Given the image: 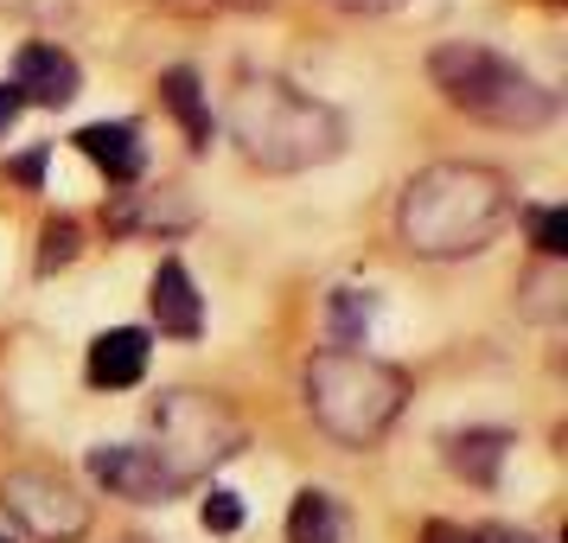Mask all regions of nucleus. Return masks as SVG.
<instances>
[{"label": "nucleus", "mask_w": 568, "mask_h": 543, "mask_svg": "<svg viewBox=\"0 0 568 543\" xmlns=\"http://www.w3.org/2000/svg\"><path fill=\"white\" fill-rule=\"evenodd\" d=\"M517 192L498 167H479V160H440V167H422L409 185H403V205H396V231L415 257H479L491 237L511 224Z\"/></svg>", "instance_id": "f257e3e1"}, {"label": "nucleus", "mask_w": 568, "mask_h": 543, "mask_svg": "<svg viewBox=\"0 0 568 543\" xmlns=\"http://www.w3.org/2000/svg\"><path fill=\"white\" fill-rule=\"evenodd\" d=\"M224 122H231L243 160H256L262 173H307V167L338 160V148H345V122L320 97L282 78H243L231 90Z\"/></svg>", "instance_id": "f03ea898"}, {"label": "nucleus", "mask_w": 568, "mask_h": 543, "mask_svg": "<svg viewBox=\"0 0 568 543\" xmlns=\"http://www.w3.org/2000/svg\"><path fill=\"white\" fill-rule=\"evenodd\" d=\"M428 78H435V90L454 109H466L473 122H491V129H542L556 115V97L517 58L491 52L479 39H447V46H435Z\"/></svg>", "instance_id": "7ed1b4c3"}, {"label": "nucleus", "mask_w": 568, "mask_h": 543, "mask_svg": "<svg viewBox=\"0 0 568 543\" xmlns=\"http://www.w3.org/2000/svg\"><path fill=\"white\" fill-rule=\"evenodd\" d=\"M403 396H409L403 371L384 359H371V352H333L326 345L307 364V410L345 448H371L403 415Z\"/></svg>", "instance_id": "20e7f679"}, {"label": "nucleus", "mask_w": 568, "mask_h": 543, "mask_svg": "<svg viewBox=\"0 0 568 543\" xmlns=\"http://www.w3.org/2000/svg\"><path fill=\"white\" fill-rule=\"evenodd\" d=\"M154 435H160L154 461L173 473V486H192L243 448V422L205 390H166L154 403Z\"/></svg>", "instance_id": "39448f33"}, {"label": "nucleus", "mask_w": 568, "mask_h": 543, "mask_svg": "<svg viewBox=\"0 0 568 543\" xmlns=\"http://www.w3.org/2000/svg\"><path fill=\"white\" fill-rule=\"evenodd\" d=\"M0 505L27 524L39 543H78L90 531V499L52 466H20L0 480Z\"/></svg>", "instance_id": "423d86ee"}, {"label": "nucleus", "mask_w": 568, "mask_h": 543, "mask_svg": "<svg viewBox=\"0 0 568 543\" xmlns=\"http://www.w3.org/2000/svg\"><path fill=\"white\" fill-rule=\"evenodd\" d=\"M90 480L109 486L115 499H134V505H166L173 499V473L154 461V448H134V441H103V448H90Z\"/></svg>", "instance_id": "0eeeda50"}, {"label": "nucleus", "mask_w": 568, "mask_h": 543, "mask_svg": "<svg viewBox=\"0 0 568 543\" xmlns=\"http://www.w3.org/2000/svg\"><path fill=\"white\" fill-rule=\"evenodd\" d=\"M13 90H20V103L64 109L83 90V71H78V58L58 52V46H20V58H13Z\"/></svg>", "instance_id": "6e6552de"}, {"label": "nucleus", "mask_w": 568, "mask_h": 543, "mask_svg": "<svg viewBox=\"0 0 568 543\" xmlns=\"http://www.w3.org/2000/svg\"><path fill=\"white\" fill-rule=\"evenodd\" d=\"M199 211L180 185H154V192H115L109 199V231H185Z\"/></svg>", "instance_id": "1a4fd4ad"}, {"label": "nucleus", "mask_w": 568, "mask_h": 543, "mask_svg": "<svg viewBox=\"0 0 568 543\" xmlns=\"http://www.w3.org/2000/svg\"><path fill=\"white\" fill-rule=\"evenodd\" d=\"M154 320L160 333L173 339H199L205 333V308H199V288H192V275H185V262H160L154 269Z\"/></svg>", "instance_id": "9d476101"}, {"label": "nucleus", "mask_w": 568, "mask_h": 543, "mask_svg": "<svg viewBox=\"0 0 568 543\" xmlns=\"http://www.w3.org/2000/svg\"><path fill=\"white\" fill-rule=\"evenodd\" d=\"M148 333L141 326H115V333H103L97 345H90V384L97 390H129L141 384V371H148Z\"/></svg>", "instance_id": "9b49d317"}, {"label": "nucleus", "mask_w": 568, "mask_h": 543, "mask_svg": "<svg viewBox=\"0 0 568 543\" xmlns=\"http://www.w3.org/2000/svg\"><path fill=\"white\" fill-rule=\"evenodd\" d=\"M78 154H90L115 185H134L141 180V160H148L134 122H90V129H78Z\"/></svg>", "instance_id": "f8f14e48"}, {"label": "nucleus", "mask_w": 568, "mask_h": 543, "mask_svg": "<svg viewBox=\"0 0 568 543\" xmlns=\"http://www.w3.org/2000/svg\"><path fill=\"white\" fill-rule=\"evenodd\" d=\"M511 454V435L505 429H460V435H447V466L473 480V486H498V466Z\"/></svg>", "instance_id": "ddd939ff"}, {"label": "nucleus", "mask_w": 568, "mask_h": 543, "mask_svg": "<svg viewBox=\"0 0 568 543\" xmlns=\"http://www.w3.org/2000/svg\"><path fill=\"white\" fill-rule=\"evenodd\" d=\"M160 97H166V109L180 115V129H185V141L205 154L211 148V109H205V97H199V71H185V64H173L166 78H160Z\"/></svg>", "instance_id": "4468645a"}, {"label": "nucleus", "mask_w": 568, "mask_h": 543, "mask_svg": "<svg viewBox=\"0 0 568 543\" xmlns=\"http://www.w3.org/2000/svg\"><path fill=\"white\" fill-rule=\"evenodd\" d=\"M371 288H333V308H326V326H333V352H358L371 339Z\"/></svg>", "instance_id": "2eb2a0df"}, {"label": "nucleus", "mask_w": 568, "mask_h": 543, "mask_svg": "<svg viewBox=\"0 0 568 543\" xmlns=\"http://www.w3.org/2000/svg\"><path fill=\"white\" fill-rule=\"evenodd\" d=\"M287 543H338V505L326 492H301L287 512Z\"/></svg>", "instance_id": "dca6fc26"}, {"label": "nucleus", "mask_w": 568, "mask_h": 543, "mask_svg": "<svg viewBox=\"0 0 568 543\" xmlns=\"http://www.w3.org/2000/svg\"><path fill=\"white\" fill-rule=\"evenodd\" d=\"M78 250H83L78 218H52V224H45V250H39V269L52 275V269H64V262H78Z\"/></svg>", "instance_id": "f3484780"}, {"label": "nucleus", "mask_w": 568, "mask_h": 543, "mask_svg": "<svg viewBox=\"0 0 568 543\" xmlns=\"http://www.w3.org/2000/svg\"><path fill=\"white\" fill-rule=\"evenodd\" d=\"M530 231H537L542 262H562V250H568V211H537V218H530Z\"/></svg>", "instance_id": "a211bd4d"}, {"label": "nucleus", "mask_w": 568, "mask_h": 543, "mask_svg": "<svg viewBox=\"0 0 568 543\" xmlns=\"http://www.w3.org/2000/svg\"><path fill=\"white\" fill-rule=\"evenodd\" d=\"M236 524H243V499L224 486H211L205 492V531H236Z\"/></svg>", "instance_id": "6ab92c4d"}, {"label": "nucleus", "mask_w": 568, "mask_h": 543, "mask_svg": "<svg viewBox=\"0 0 568 543\" xmlns=\"http://www.w3.org/2000/svg\"><path fill=\"white\" fill-rule=\"evenodd\" d=\"M7 173H13L20 185H39V180H45V148H32V154H20L13 167H7Z\"/></svg>", "instance_id": "aec40b11"}, {"label": "nucleus", "mask_w": 568, "mask_h": 543, "mask_svg": "<svg viewBox=\"0 0 568 543\" xmlns=\"http://www.w3.org/2000/svg\"><path fill=\"white\" fill-rule=\"evenodd\" d=\"M473 543H537V537H530V531H511V524H479Z\"/></svg>", "instance_id": "412c9836"}, {"label": "nucleus", "mask_w": 568, "mask_h": 543, "mask_svg": "<svg viewBox=\"0 0 568 543\" xmlns=\"http://www.w3.org/2000/svg\"><path fill=\"white\" fill-rule=\"evenodd\" d=\"M20 109H27V103H20V90H13V83H0V134L20 122Z\"/></svg>", "instance_id": "4be33fe9"}, {"label": "nucleus", "mask_w": 568, "mask_h": 543, "mask_svg": "<svg viewBox=\"0 0 568 543\" xmlns=\"http://www.w3.org/2000/svg\"><path fill=\"white\" fill-rule=\"evenodd\" d=\"M333 7H345V13H384V7H396V0H333Z\"/></svg>", "instance_id": "5701e85b"}, {"label": "nucleus", "mask_w": 568, "mask_h": 543, "mask_svg": "<svg viewBox=\"0 0 568 543\" xmlns=\"http://www.w3.org/2000/svg\"><path fill=\"white\" fill-rule=\"evenodd\" d=\"M122 543H148V537H122Z\"/></svg>", "instance_id": "b1692460"}, {"label": "nucleus", "mask_w": 568, "mask_h": 543, "mask_svg": "<svg viewBox=\"0 0 568 543\" xmlns=\"http://www.w3.org/2000/svg\"><path fill=\"white\" fill-rule=\"evenodd\" d=\"M0 543H7V537H0Z\"/></svg>", "instance_id": "393cba45"}]
</instances>
